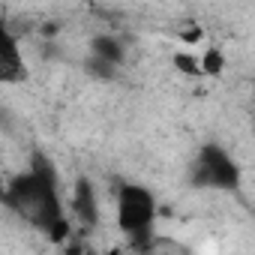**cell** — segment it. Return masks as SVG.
<instances>
[{"label":"cell","mask_w":255,"mask_h":255,"mask_svg":"<svg viewBox=\"0 0 255 255\" xmlns=\"http://www.w3.org/2000/svg\"><path fill=\"white\" fill-rule=\"evenodd\" d=\"M0 204L12 210L18 219H24L27 225H33L36 231L48 234L51 240H66L69 234V216L63 210L57 171L42 153H36L24 171L6 180Z\"/></svg>","instance_id":"cell-1"},{"label":"cell","mask_w":255,"mask_h":255,"mask_svg":"<svg viewBox=\"0 0 255 255\" xmlns=\"http://www.w3.org/2000/svg\"><path fill=\"white\" fill-rule=\"evenodd\" d=\"M156 195L141 183H120L114 195V219L117 228L132 240V246H144L156 222Z\"/></svg>","instance_id":"cell-2"},{"label":"cell","mask_w":255,"mask_h":255,"mask_svg":"<svg viewBox=\"0 0 255 255\" xmlns=\"http://www.w3.org/2000/svg\"><path fill=\"white\" fill-rule=\"evenodd\" d=\"M189 183L192 189H207V192H237L243 183V171L222 144L207 141L192 156Z\"/></svg>","instance_id":"cell-3"},{"label":"cell","mask_w":255,"mask_h":255,"mask_svg":"<svg viewBox=\"0 0 255 255\" xmlns=\"http://www.w3.org/2000/svg\"><path fill=\"white\" fill-rule=\"evenodd\" d=\"M30 78L27 69V57L24 48L18 42V36L9 30V24L0 18V84H24Z\"/></svg>","instance_id":"cell-4"},{"label":"cell","mask_w":255,"mask_h":255,"mask_svg":"<svg viewBox=\"0 0 255 255\" xmlns=\"http://www.w3.org/2000/svg\"><path fill=\"white\" fill-rule=\"evenodd\" d=\"M126 57V48L117 36L111 33H96L90 39V60H87V69L99 78H114L117 66L123 63Z\"/></svg>","instance_id":"cell-5"},{"label":"cell","mask_w":255,"mask_h":255,"mask_svg":"<svg viewBox=\"0 0 255 255\" xmlns=\"http://www.w3.org/2000/svg\"><path fill=\"white\" fill-rule=\"evenodd\" d=\"M69 210H72V219H75L84 231L99 225V192H96V183H93L90 177H78V180L72 183Z\"/></svg>","instance_id":"cell-6"},{"label":"cell","mask_w":255,"mask_h":255,"mask_svg":"<svg viewBox=\"0 0 255 255\" xmlns=\"http://www.w3.org/2000/svg\"><path fill=\"white\" fill-rule=\"evenodd\" d=\"M198 69H201V75H219L222 69H225V57L216 51V48H210L204 57H201V63H198Z\"/></svg>","instance_id":"cell-7"},{"label":"cell","mask_w":255,"mask_h":255,"mask_svg":"<svg viewBox=\"0 0 255 255\" xmlns=\"http://www.w3.org/2000/svg\"><path fill=\"white\" fill-rule=\"evenodd\" d=\"M174 63H177V69H183V72H192V75H201V69L195 66V60H192L189 54H177V57H174Z\"/></svg>","instance_id":"cell-8"},{"label":"cell","mask_w":255,"mask_h":255,"mask_svg":"<svg viewBox=\"0 0 255 255\" xmlns=\"http://www.w3.org/2000/svg\"><path fill=\"white\" fill-rule=\"evenodd\" d=\"M3 186H6V180H3V177H0V198H3Z\"/></svg>","instance_id":"cell-9"}]
</instances>
